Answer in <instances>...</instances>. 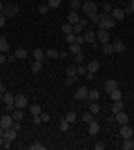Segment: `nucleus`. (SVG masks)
Masks as SVG:
<instances>
[{
  "label": "nucleus",
  "instance_id": "1",
  "mask_svg": "<svg viewBox=\"0 0 134 150\" xmlns=\"http://www.w3.org/2000/svg\"><path fill=\"white\" fill-rule=\"evenodd\" d=\"M94 23L98 25V29H114V25H116V20L112 18V13H98L94 18Z\"/></svg>",
  "mask_w": 134,
  "mask_h": 150
},
{
  "label": "nucleus",
  "instance_id": "2",
  "mask_svg": "<svg viewBox=\"0 0 134 150\" xmlns=\"http://www.w3.org/2000/svg\"><path fill=\"white\" fill-rule=\"evenodd\" d=\"M81 9H83V16H85L87 20H94L96 16H98V7H96L94 0H85Z\"/></svg>",
  "mask_w": 134,
  "mask_h": 150
},
{
  "label": "nucleus",
  "instance_id": "3",
  "mask_svg": "<svg viewBox=\"0 0 134 150\" xmlns=\"http://www.w3.org/2000/svg\"><path fill=\"white\" fill-rule=\"evenodd\" d=\"M2 103H5V110L7 112H13L16 110V96L11 92H5L2 94Z\"/></svg>",
  "mask_w": 134,
  "mask_h": 150
},
{
  "label": "nucleus",
  "instance_id": "4",
  "mask_svg": "<svg viewBox=\"0 0 134 150\" xmlns=\"http://www.w3.org/2000/svg\"><path fill=\"white\" fill-rule=\"evenodd\" d=\"M2 13H5L7 18H16L20 13V7L16 5V2H9V5H5V9H2Z\"/></svg>",
  "mask_w": 134,
  "mask_h": 150
},
{
  "label": "nucleus",
  "instance_id": "5",
  "mask_svg": "<svg viewBox=\"0 0 134 150\" xmlns=\"http://www.w3.org/2000/svg\"><path fill=\"white\" fill-rule=\"evenodd\" d=\"M81 36L85 38V43L87 45H98V40H96V31H92V29H85Z\"/></svg>",
  "mask_w": 134,
  "mask_h": 150
},
{
  "label": "nucleus",
  "instance_id": "6",
  "mask_svg": "<svg viewBox=\"0 0 134 150\" xmlns=\"http://www.w3.org/2000/svg\"><path fill=\"white\" fill-rule=\"evenodd\" d=\"M101 69V63L98 61H89L87 63V79H94V74Z\"/></svg>",
  "mask_w": 134,
  "mask_h": 150
},
{
  "label": "nucleus",
  "instance_id": "7",
  "mask_svg": "<svg viewBox=\"0 0 134 150\" xmlns=\"http://www.w3.org/2000/svg\"><path fill=\"white\" fill-rule=\"evenodd\" d=\"M112 117H114V123H116V125L130 123V117H128V112H125V110H121L119 114H112Z\"/></svg>",
  "mask_w": 134,
  "mask_h": 150
},
{
  "label": "nucleus",
  "instance_id": "8",
  "mask_svg": "<svg viewBox=\"0 0 134 150\" xmlns=\"http://www.w3.org/2000/svg\"><path fill=\"white\" fill-rule=\"evenodd\" d=\"M87 92H89V90L85 88V85H81V88L74 90V99H76V101H87Z\"/></svg>",
  "mask_w": 134,
  "mask_h": 150
},
{
  "label": "nucleus",
  "instance_id": "9",
  "mask_svg": "<svg viewBox=\"0 0 134 150\" xmlns=\"http://www.w3.org/2000/svg\"><path fill=\"white\" fill-rule=\"evenodd\" d=\"M0 125H2L5 130H7V128H11V125H13V117H11V112H5V114H2V117H0Z\"/></svg>",
  "mask_w": 134,
  "mask_h": 150
},
{
  "label": "nucleus",
  "instance_id": "10",
  "mask_svg": "<svg viewBox=\"0 0 134 150\" xmlns=\"http://www.w3.org/2000/svg\"><path fill=\"white\" fill-rule=\"evenodd\" d=\"M2 137H5L7 144H13V141H16V137H18V130H13V128H7Z\"/></svg>",
  "mask_w": 134,
  "mask_h": 150
},
{
  "label": "nucleus",
  "instance_id": "11",
  "mask_svg": "<svg viewBox=\"0 0 134 150\" xmlns=\"http://www.w3.org/2000/svg\"><path fill=\"white\" fill-rule=\"evenodd\" d=\"M96 40H98L101 45L109 43V31L107 29H98V31H96Z\"/></svg>",
  "mask_w": 134,
  "mask_h": 150
},
{
  "label": "nucleus",
  "instance_id": "12",
  "mask_svg": "<svg viewBox=\"0 0 134 150\" xmlns=\"http://www.w3.org/2000/svg\"><path fill=\"white\" fill-rule=\"evenodd\" d=\"M16 108H18V110H25V108H29V99H27L25 94H18V96H16Z\"/></svg>",
  "mask_w": 134,
  "mask_h": 150
},
{
  "label": "nucleus",
  "instance_id": "13",
  "mask_svg": "<svg viewBox=\"0 0 134 150\" xmlns=\"http://www.w3.org/2000/svg\"><path fill=\"white\" fill-rule=\"evenodd\" d=\"M132 134H134V128L130 123H123L121 125V139H130Z\"/></svg>",
  "mask_w": 134,
  "mask_h": 150
},
{
  "label": "nucleus",
  "instance_id": "14",
  "mask_svg": "<svg viewBox=\"0 0 134 150\" xmlns=\"http://www.w3.org/2000/svg\"><path fill=\"white\" fill-rule=\"evenodd\" d=\"M116 88H119V81H116V79H107V81H105V83H103V90H105V92H112V90H116Z\"/></svg>",
  "mask_w": 134,
  "mask_h": 150
},
{
  "label": "nucleus",
  "instance_id": "15",
  "mask_svg": "<svg viewBox=\"0 0 134 150\" xmlns=\"http://www.w3.org/2000/svg\"><path fill=\"white\" fill-rule=\"evenodd\" d=\"M67 52L74 54V56H76V54H83V45L81 43H72V45H67Z\"/></svg>",
  "mask_w": 134,
  "mask_h": 150
},
{
  "label": "nucleus",
  "instance_id": "16",
  "mask_svg": "<svg viewBox=\"0 0 134 150\" xmlns=\"http://www.w3.org/2000/svg\"><path fill=\"white\" fill-rule=\"evenodd\" d=\"M98 130H101V123H98V121H92V123H87V132L89 134H92V137H94V134H98Z\"/></svg>",
  "mask_w": 134,
  "mask_h": 150
},
{
  "label": "nucleus",
  "instance_id": "17",
  "mask_svg": "<svg viewBox=\"0 0 134 150\" xmlns=\"http://www.w3.org/2000/svg\"><path fill=\"white\" fill-rule=\"evenodd\" d=\"M125 16H128V13H125V9H119V7H116V9H112V18H114L116 23H119V20H123Z\"/></svg>",
  "mask_w": 134,
  "mask_h": 150
},
{
  "label": "nucleus",
  "instance_id": "18",
  "mask_svg": "<svg viewBox=\"0 0 134 150\" xmlns=\"http://www.w3.org/2000/svg\"><path fill=\"white\" fill-rule=\"evenodd\" d=\"M81 18H83V16H78V11H69V13H67V23H69V25L81 23Z\"/></svg>",
  "mask_w": 134,
  "mask_h": 150
},
{
  "label": "nucleus",
  "instance_id": "19",
  "mask_svg": "<svg viewBox=\"0 0 134 150\" xmlns=\"http://www.w3.org/2000/svg\"><path fill=\"white\" fill-rule=\"evenodd\" d=\"M13 56L18 58V61H25V58H27V56H29V52H27V50H25V47H18V50L13 52Z\"/></svg>",
  "mask_w": 134,
  "mask_h": 150
},
{
  "label": "nucleus",
  "instance_id": "20",
  "mask_svg": "<svg viewBox=\"0 0 134 150\" xmlns=\"http://www.w3.org/2000/svg\"><path fill=\"white\" fill-rule=\"evenodd\" d=\"M63 119L67 121V123H74V121L78 119V112H76V110H67V114H65Z\"/></svg>",
  "mask_w": 134,
  "mask_h": 150
},
{
  "label": "nucleus",
  "instance_id": "21",
  "mask_svg": "<svg viewBox=\"0 0 134 150\" xmlns=\"http://www.w3.org/2000/svg\"><path fill=\"white\" fill-rule=\"evenodd\" d=\"M112 47H114V54H123V52H125V43H123V40H114Z\"/></svg>",
  "mask_w": 134,
  "mask_h": 150
},
{
  "label": "nucleus",
  "instance_id": "22",
  "mask_svg": "<svg viewBox=\"0 0 134 150\" xmlns=\"http://www.w3.org/2000/svg\"><path fill=\"white\" fill-rule=\"evenodd\" d=\"M32 56H34V61H45V58H47V54H45V50H34Z\"/></svg>",
  "mask_w": 134,
  "mask_h": 150
},
{
  "label": "nucleus",
  "instance_id": "23",
  "mask_svg": "<svg viewBox=\"0 0 134 150\" xmlns=\"http://www.w3.org/2000/svg\"><path fill=\"white\" fill-rule=\"evenodd\" d=\"M81 119H83V123L87 125V123H92V121L96 119V114H94V112H89V110H87V112H83V117H81Z\"/></svg>",
  "mask_w": 134,
  "mask_h": 150
},
{
  "label": "nucleus",
  "instance_id": "24",
  "mask_svg": "<svg viewBox=\"0 0 134 150\" xmlns=\"http://www.w3.org/2000/svg\"><path fill=\"white\" fill-rule=\"evenodd\" d=\"M109 96H112V101H123V92H121V88L112 90V92H109Z\"/></svg>",
  "mask_w": 134,
  "mask_h": 150
},
{
  "label": "nucleus",
  "instance_id": "25",
  "mask_svg": "<svg viewBox=\"0 0 134 150\" xmlns=\"http://www.w3.org/2000/svg\"><path fill=\"white\" fill-rule=\"evenodd\" d=\"M121 148H123V150H134V139H132V137H130V139H123Z\"/></svg>",
  "mask_w": 134,
  "mask_h": 150
},
{
  "label": "nucleus",
  "instance_id": "26",
  "mask_svg": "<svg viewBox=\"0 0 134 150\" xmlns=\"http://www.w3.org/2000/svg\"><path fill=\"white\" fill-rule=\"evenodd\" d=\"M0 52H2V54L9 52V40H7L5 36H0Z\"/></svg>",
  "mask_w": 134,
  "mask_h": 150
},
{
  "label": "nucleus",
  "instance_id": "27",
  "mask_svg": "<svg viewBox=\"0 0 134 150\" xmlns=\"http://www.w3.org/2000/svg\"><path fill=\"white\" fill-rule=\"evenodd\" d=\"M123 110V101H112V114H119Z\"/></svg>",
  "mask_w": 134,
  "mask_h": 150
},
{
  "label": "nucleus",
  "instance_id": "28",
  "mask_svg": "<svg viewBox=\"0 0 134 150\" xmlns=\"http://www.w3.org/2000/svg\"><path fill=\"white\" fill-rule=\"evenodd\" d=\"M81 7H83V2H81V0H69V11H78Z\"/></svg>",
  "mask_w": 134,
  "mask_h": 150
},
{
  "label": "nucleus",
  "instance_id": "29",
  "mask_svg": "<svg viewBox=\"0 0 134 150\" xmlns=\"http://www.w3.org/2000/svg\"><path fill=\"white\" fill-rule=\"evenodd\" d=\"M98 96H101L98 90H89V92H87V101H98Z\"/></svg>",
  "mask_w": 134,
  "mask_h": 150
},
{
  "label": "nucleus",
  "instance_id": "30",
  "mask_svg": "<svg viewBox=\"0 0 134 150\" xmlns=\"http://www.w3.org/2000/svg\"><path fill=\"white\" fill-rule=\"evenodd\" d=\"M89 112H94V114L101 112V105H98V101H89Z\"/></svg>",
  "mask_w": 134,
  "mask_h": 150
},
{
  "label": "nucleus",
  "instance_id": "31",
  "mask_svg": "<svg viewBox=\"0 0 134 150\" xmlns=\"http://www.w3.org/2000/svg\"><path fill=\"white\" fill-rule=\"evenodd\" d=\"M40 69H43V61H34L32 63V72H34V74H38Z\"/></svg>",
  "mask_w": 134,
  "mask_h": 150
},
{
  "label": "nucleus",
  "instance_id": "32",
  "mask_svg": "<svg viewBox=\"0 0 134 150\" xmlns=\"http://www.w3.org/2000/svg\"><path fill=\"white\" fill-rule=\"evenodd\" d=\"M11 117H13V121H22V117H25V114H22V110H18V108H16V110L11 112Z\"/></svg>",
  "mask_w": 134,
  "mask_h": 150
},
{
  "label": "nucleus",
  "instance_id": "33",
  "mask_svg": "<svg viewBox=\"0 0 134 150\" xmlns=\"http://www.w3.org/2000/svg\"><path fill=\"white\" fill-rule=\"evenodd\" d=\"M78 74V65H67V76H76Z\"/></svg>",
  "mask_w": 134,
  "mask_h": 150
},
{
  "label": "nucleus",
  "instance_id": "34",
  "mask_svg": "<svg viewBox=\"0 0 134 150\" xmlns=\"http://www.w3.org/2000/svg\"><path fill=\"white\" fill-rule=\"evenodd\" d=\"M45 54H47V58H60V52L58 50H47Z\"/></svg>",
  "mask_w": 134,
  "mask_h": 150
},
{
  "label": "nucleus",
  "instance_id": "35",
  "mask_svg": "<svg viewBox=\"0 0 134 150\" xmlns=\"http://www.w3.org/2000/svg\"><path fill=\"white\" fill-rule=\"evenodd\" d=\"M29 148H32V150H45L47 146H45V144H40V141H34V144H29Z\"/></svg>",
  "mask_w": 134,
  "mask_h": 150
},
{
  "label": "nucleus",
  "instance_id": "36",
  "mask_svg": "<svg viewBox=\"0 0 134 150\" xmlns=\"http://www.w3.org/2000/svg\"><path fill=\"white\" fill-rule=\"evenodd\" d=\"M40 112H43V108H40L38 103H34V105H32V117H38Z\"/></svg>",
  "mask_w": 134,
  "mask_h": 150
},
{
  "label": "nucleus",
  "instance_id": "37",
  "mask_svg": "<svg viewBox=\"0 0 134 150\" xmlns=\"http://www.w3.org/2000/svg\"><path fill=\"white\" fill-rule=\"evenodd\" d=\"M103 54H114V47H112V43H105V45H103Z\"/></svg>",
  "mask_w": 134,
  "mask_h": 150
},
{
  "label": "nucleus",
  "instance_id": "38",
  "mask_svg": "<svg viewBox=\"0 0 134 150\" xmlns=\"http://www.w3.org/2000/svg\"><path fill=\"white\" fill-rule=\"evenodd\" d=\"M63 34H65V36H67V34H74V27H72L69 23H65V25H63Z\"/></svg>",
  "mask_w": 134,
  "mask_h": 150
},
{
  "label": "nucleus",
  "instance_id": "39",
  "mask_svg": "<svg viewBox=\"0 0 134 150\" xmlns=\"http://www.w3.org/2000/svg\"><path fill=\"white\" fill-rule=\"evenodd\" d=\"M47 5H49V9H58V7H60V0H47Z\"/></svg>",
  "mask_w": 134,
  "mask_h": 150
},
{
  "label": "nucleus",
  "instance_id": "40",
  "mask_svg": "<svg viewBox=\"0 0 134 150\" xmlns=\"http://www.w3.org/2000/svg\"><path fill=\"white\" fill-rule=\"evenodd\" d=\"M112 9H114V7L109 5V2H103V11L101 13H112Z\"/></svg>",
  "mask_w": 134,
  "mask_h": 150
},
{
  "label": "nucleus",
  "instance_id": "41",
  "mask_svg": "<svg viewBox=\"0 0 134 150\" xmlns=\"http://www.w3.org/2000/svg\"><path fill=\"white\" fill-rule=\"evenodd\" d=\"M47 11H49V5H47V2L38 5V13H47Z\"/></svg>",
  "mask_w": 134,
  "mask_h": 150
},
{
  "label": "nucleus",
  "instance_id": "42",
  "mask_svg": "<svg viewBox=\"0 0 134 150\" xmlns=\"http://www.w3.org/2000/svg\"><path fill=\"white\" fill-rule=\"evenodd\" d=\"M69 125L72 123H67V121L63 119V121H60V132H67V130H69Z\"/></svg>",
  "mask_w": 134,
  "mask_h": 150
},
{
  "label": "nucleus",
  "instance_id": "43",
  "mask_svg": "<svg viewBox=\"0 0 134 150\" xmlns=\"http://www.w3.org/2000/svg\"><path fill=\"white\" fill-rule=\"evenodd\" d=\"M32 123H34V125H40V123H43V119H40V114H38V117H32Z\"/></svg>",
  "mask_w": 134,
  "mask_h": 150
},
{
  "label": "nucleus",
  "instance_id": "44",
  "mask_svg": "<svg viewBox=\"0 0 134 150\" xmlns=\"http://www.w3.org/2000/svg\"><path fill=\"white\" fill-rule=\"evenodd\" d=\"M78 74H87V65L81 63V65H78Z\"/></svg>",
  "mask_w": 134,
  "mask_h": 150
},
{
  "label": "nucleus",
  "instance_id": "45",
  "mask_svg": "<svg viewBox=\"0 0 134 150\" xmlns=\"http://www.w3.org/2000/svg\"><path fill=\"white\" fill-rule=\"evenodd\" d=\"M125 13H134V0H130V5H128V9H125Z\"/></svg>",
  "mask_w": 134,
  "mask_h": 150
},
{
  "label": "nucleus",
  "instance_id": "46",
  "mask_svg": "<svg viewBox=\"0 0 134 150\" xmlns=\"http://www.w3.org/2000/svg\"><path fill=\"white\" fill-rule=\"evenodd\" d=\"M5 25H7V16H5V13H0V29H2Z\"/></svg>",
  "mask_w": 134,
  "mask_h": 150
},
{
  "label": "nucleus",
  "instance_id": "47",
  "mask_svg": "<svg viewBox=\"0 0 134 150\" xmlns=\"http://www.w3.org/2000/svg\"><path fill=\"white\" fill-rule=\"evenodd\" d=\"M74 58H76V65H81V63L85 61V56H83V54H76V56H74Z\"/></svg>",
  "mask_w": 134,
  "mask_h": 150
},
{
  "label": "nucleus",
  "instance_id": "48",
  "mask_svg": "<svg viewBox=\"0 0 134 150\" xmlns=\"http://www.w3.org/2000/svg\"><path fill=\"white\" fill-rule=\"evenodd\" d=\"M74 79H76V76H67V79H65V85H74Z\"/></svg>",
  "mask_w": 134,
  "mask_h": 150
},
{
  "label": "nucleus",
  "instance_id": "49",
  "mask_svg": "<svg viewBox=\"0 0 134 150\" xmlns=\"http://www.w3.org/2000/svg\"><path fill=\"white\" fill-rule=\"evenodd\" d=\"M40 119H43L45 123H47V121H49V114H47V112H40Z\"/></svg>",
  "mask_w": 134,
  "mask_h": 150
},
{
  "label": "nucleus",
  "instance_id": "50",
  "mask_svg": "<svg viewBox=\"0 0 134 150\" xmlns=\"http://www.w3.org/2000/svg\"><path fill=\"white\" fill-rule=\"evenodd\" d=\"M5 63H7V56L2 54V52H0V65H5Z\"/></svg>",
  "mask_w": 134,
  "mask_h": 150
},
{
  "label": "nucleus",
  "instance_id": "51",
  "mask_svg": "<svg viewBox=\"0 0 134 150\" xmlns=\"http://www.w3.org/2000/svg\"><path fill=\"white\" fill-rule=\"evenodd\" d=\"M0 92H7V88H5V83L0 81Z\"/></svg>",
  "mask_w": 134,
  "mask_h": 150
},
{
  "label": "nucleus",
  "instance_id": "52",
  "mask_svg": "<svg viewBox=\"0 0 134 150\" xmlns=\"http://www.w3.org/2000/svg\"><path fill=\"white\" fill-rule=\"evenodd\" d=\"M2 9H5V2H2V0H0V13H2Z\"/></svg>",
  "mask_w": 134,
  "mask_h": 150
},
{
  "label": "nucleus",
  "instance_id": "53",
  "mask_svg": "<svg viewBox=\"0 0 134 150\" xmlns=\"http://www.w3.org/2000/svg\"><path fill=\"white\" fill-rule=\"evenodd\" d=\"M2 134H5V128H2V125H0V137H2Z\"/></svg>",
  "mask_w": 134,
  "mask_h": 150
},
{
  "label": "nucleus",
  "instance_id": "54",
  "mask_svg": "<svg viewBox=\"0 0 134 150\" xmlns=\"http://www.w3.org/2000/svg\"><path fill=\"white\" fill-rule=\"evenodd\" d=\"M2 94H5V92H0V103H2Z\"/></svg>",
  "mask_w": 134,
  "mask_h": 150
},
{
  "label": "nucleus",
  "instance_id": "55",
  "mask_svg": "<svg viewBox=\"0 0 134 150\" xmlns=\"http://www.w3.org/2000/svg\"><path fill=\"white\" fill-rule=\"evenodd\" d=\"M81 2H85V0H81Z\"/></svg>",
  "mask_w": 134,
  "mask_h": 150
},
{
  "label": "nucleus",
  "instance_id": "56",
  "mask_svg": "<svg viewBox=\"0 0 134 150\" xmlns=\"http://www.w3.org/2000/svg\"><path fill=\"white\" fill-rule=\"evenodd\" d=\"M132 139H134V134H132Z\"/></svg>",
  "mask_w": 134,
  "mask_h": 150
}]
</instances>
